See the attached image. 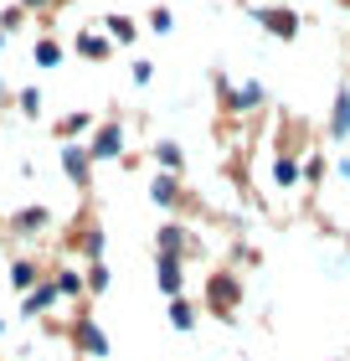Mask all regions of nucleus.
I'll return each mask as SVG.
<instances>
[{
  "label": "nucleus",
  "mask_w": 350,
  "mask_h": 361,
  "mask_svg": "<svg viewBox=\"0 0 350 361\" xmlns=\"http://www.w3.org/2000/svg\"><path fill=\"white\" fill-rule=\"evenodd\" d=\"M57 57H62V52H57V47H52V42H42V47H37V62H42V68H52V62H57Z\"/></svg>",
  "instance_id": "nucleus-14"
},
{
  "label": "nucleus",
  "mask_w": 350,
  "mask_h": 361,
  "mask_svg": "<svg viewBox=\"0 0 350 361\" xmlns=\"http://www.w3.org/2000/svg\"><path fill=\"white\" fill-rule=\"evenodd\" d=\"M258 98H263V93H258V83H247V88H237V98H232V104L247 109V104H258Z\"/></svg>",
  "instance_id": "nucleus-13"
},
{
  "label": "nucleus",
  "mask_w": 350,
  "mask_h": 361,
  "mask_svg": "<svg viewBox=\"0 0 350 361\" xmlns=\"http://www.w3.org/2000/svg\"><path fill=\"white\" fill-rule=\"evenodd\" d=\"M258 21H263V26H268V31H273V37H294V31H299V21H294V16H289V11H258Z\"/></svg>",
  "instance_id": "nucleus-3"
},
{
  "label": "nucleus",
  "mask_w": 350,
  "mask_h": 361,
  "mask_svg": "<svg viewBox=\"0 0 350 361\" xmlns=\"http://www.w3.org/2000/svg\"><path fill=\"white\" fill-rule=\"evenodd\" d=\"M160 289H165V294H175V289H180V269H175V258H160Z\"/></svg>",
  "instance_id": "nucleus-6"
},
{
  "label": "nucleus",
  "mask_w": 350,
  "mask_h": 361,
  "mask_svg": "<svg viewBox=\"0 0 350 361\" xmlns=\"http://www.w3.org/2000/svg\"><path fill=\"white\" fill-rule=\"evenodd\" d=\"M330 135H335V140L350 135V88H340V98H335V114H330Z\"/></svg>",
  "instance_id": "nucleus-2"
},
{
  "label": "nucleus",
  "mask_w": 350,
  "mask_h": 361,
  "mask_svg": "<svg viewBox=\"0 0 350 361\" xmlns=\"http://www.w3.org/2000/svg\"><path fill=\"white\" fill-rule=\"evenodd\" d=\"M31 279H37V269H31V264H15V289H31Z\"/></svg>",
  "instance_id": "nucleus-15"
},
{
  "label": "nucleus",
  "mask_w": 350,
  "mask_h": 361,
  "mask_svg": "<svg viewBox=\"0 0 350 361\" xmlns=\"http://www.w3.org/2000/svg\"><path fill=\"white\" fill-rule=\"evenodd\" d=\"M149 196H155V202H175V180H170V176H160L155 186H149Z\"/></svg>",
  "instance_id": "nucleus-9"
},
{
  "label": "nucleus",
  "mask_w": 350,
  "mask_h": 361,
  "mask_svg": "<svg viewBox=\"0 0 350 361\" xmlns=\"http://www.w3.org/2000/svg\"><path fill=\"white\" fill-rule=\"evenodd\" d=\"M88 155H93V150H77V145H68V150H62V171H68L73 180H88Z\"/></svg>",
  "instance_id": "nucleus-4"
},
{
  "label": "nucleus",
  "mask_w": 350,
  "mask_h": 361,
  "mask_svg": "<svg viewBox=\"0 0 350 361\" xmlns=\"http://www.w3.org/2000/svg\"><path fill=\"white\" fill-rule=\"evenodd\" d=\"M170 320H175V331H191V325H196L191 305H175V310H170Z\"/></svg>",
  "instance_id": "nucleus-10"
},
{
  "label": "nucleus",
  "mask_w": 350,
  "mask_h": 361,
  "mask_svg": "<svg viewBox=\"0 0 350 361\" xmlns=\"http://www.w3.org/2000/svg\"><path fill=\"white\" fill-rule=\"evenodd\" d=\"M57 289H62V294H77V289H82V279H77V274H62V279H57Z\"/></svg>",
  "instance_id": "nucleus-17"
},
{
  "label": "nucleus",
  "mask_w": 350,
  "mask_h": 361,
  "mask_svg": "<svg viewBox=\"0 0 350 361\" xmlns=\"http://www.w3.org/2000/svg\"><path fill=\"white\" fill-rule=\"evenodd\" d=\"M119 150H124V129H119V124H108L104 135L93 140V155H98V160H113Z\"/></svg>",
  "instance_id": "nucleus-1"
},
{
  "label": "nucleus",
  "mask_w": 350,
  "mask_h": 361,
  "mask_svg": "<svg viewBox=\"0 0 350 361\" xmlns=\"http://www.w3.org/2000/svg\"><path fill=\"white\" fill-rule=\"evenodd\" d=\"M108 31H113V37H119V42H129V37H135V21H124V16H113V21H108Z\"/></svg>",
  "instance_id": "nucleus-11"
},
{
  "label": "nucleus",
  "mask_w": 350,
  "mask_h": 361,
  "mask_svg": "<svg viewBox=\"0 0 350 361\" xmlns=\"http://www.w3.org/2000/svg\"><path fill=\"white\" fill-rule=\"evenodd\" d=\"M273 176H278V186H294V180H299V166H294L289 155H283L278 166H273Z\"/></svg>",
  "instance_id": "nucleus-8"
},
{
  "label": "nucleus",
  "mask_w": 350,
  "mask_h": 361,
  "mask_svg": "<svg viewBox=\"0 0 350 361\" xmlns=\"http://www.w3.org/2000/svg\"><path fill=\"white\" fill-rule=\"evenodd\" d=\"M77 47H82V52H88V57H104V52H108V47H104V42H98V37H82Z\"/></svg>",
  "instance_id": "nucleus-16"
},
{
  "label": "nucleus",
  "mask_w": 350,
  "mask_h": 361,
  "mask_svg": "<svg viewBox=\"0 0 350 361\" xmlns=\"http://www.w3.org/2000/svg\"><path fill=\"white\" fill-rule=\"evenodd\" d=\"M26 6H42V0H26Z\"/></svg>",
  "instance_id": "nucleus-18"
},
{
  "label": "nucleus",
  "mask_w": 350,
  "mask_h": 361,
  "mask_svg": "<svg viewBox=\"0 0 350 361\" xmlns=\"http://www.w3.org/2000/svg\"><path fill=\"white\" fill-rule=\"evenodd\" d=\"M77 336H82V346H88V356H108V341L98 336V325H93V320H82V325H77Z\"/></svg>",
  "instance_id": "nucleus-5"
},
{
  "label": "nucleus",
  "mask_w": 350,
  "mask_h": 361,
  "mask_svg": "<svg viewBox=\"0 0 350 361\" xmlns=\"http://www.w3.org/2000/svg\"><path fill=\"white\" fill-rule=\"evenodd\" d=\"M82 248H88V258H98V253H104V233H98V227H88V238H82Z\"/></svg>",
  "instance_id": "nucleus-12"
},
{
  "label": "nucleus",
  "mask_w": 350,
  "mask_h": 361,
  "mask_svg": "<svg viewBox=\"0 0 350 361\" xmlns=\"http://www.w3.org/2000/svg\"><path fill=\"white\" fill-rule=\"evenodd\" d=\"M232 294H237V289H232V279H216V284H211V305H216V310H227V305H232Z\"/></svg>",
  "instance_id": "nucleus-7"
}]
</instances>
